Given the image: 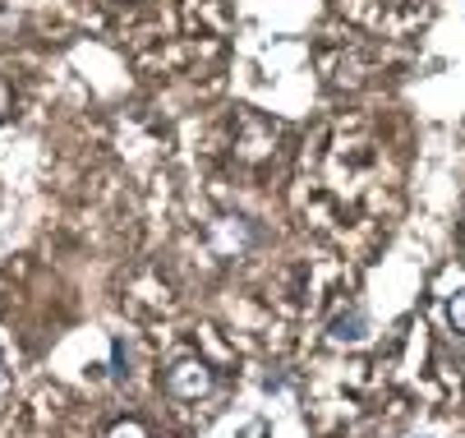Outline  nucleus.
Returning <instances> with one entry per match:
<instances>
[{
	"label": "nucleus",
	"mask_w": 465,
	"mask_h": 438,
	"mask_svg": "<svg viewBox=\"0 0 465 438\" xmlns=\"http://www.w3.org/2000/svg\"><path fill=\"white\" fill-rule=\"evenodd\" d=\"M10 111V88H5V79H0V115Z\"/></svg>",
	"instance_id": "39448f33"
},
{
	"label": "nucleus",
	"mask_w": 465,
	"mask_h": 438,
	"mask_svg": "<svg viewBox=\"0 0 465 438\" xmlns=\"http://www.w3.org/2000/svg\"><path fill=\"white\" fill-rule=\"evenodd\" d=\"M337 346H355L369 337V319H364V309H346V314L331 319V333H327Z\"/></svg>",
	"instance_id": "7ed1b4c3"
},
{
	"label": "nucleus",
	"mask_w": 465,
	"mask_h": 438,
	"mask_svg": "<svg viewBox=\"0 0 465 438\" xmlns=\"http://www.w3.org/2000/svg\"><path fill=\"white\" fill-rule=\"evenodd\" d=\"M208 244L217 249L222 259H240L244 249L253 244V226H249L244 217H222V222L208 226Z\"/></svg>",
	"instance_id": "f03ea898"
},
{
	"label": "nucleus",
	"mask_w": 465,
	"mask_h": 438,
	"mask_svg": "<svg viewBox=\"0 0 465 438\" xmlns=\"http://www.w3.org/2000/svg\"><path fill=\"white\" fill-rule=\"evenodd\" d=\"M447 314H451V328H456V333H465V291H456V295H451Z\"/></svg>",
	"instance_id": "20e7f679"
},
{
	"label": "nucleus",
	"mask_w": 465,
	"mask_h": 438,
	"mask_svg": "<svg viewBox=\"0 0 465 438\" xmlns=\"http://www.w3.org/2000/svg\"><path fill=\"white\" fill-rule=\"evenodd\" d=\"M166 393L171 397H180V402H198V397H208L213 393V369L203 364V360H175L171 369H166Z\"/></svg>",
	"instance_id": "f257e3e1"
}]
</instances>
